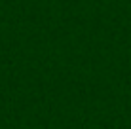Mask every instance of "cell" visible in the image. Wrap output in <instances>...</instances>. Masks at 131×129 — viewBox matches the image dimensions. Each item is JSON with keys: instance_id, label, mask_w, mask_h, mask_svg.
I'll list each match as a JSON object with an SVG mask.
<instances>
[]
</instances>
